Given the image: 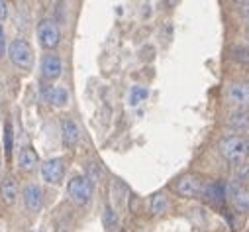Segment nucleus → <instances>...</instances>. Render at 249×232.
Masks as SVG:
<instances>
[{
    "label": "nucleus",
    "mask_w": 249,
    "mask_h": 232,
    "mask_svg": "<svg viewBox=\"0 0 249 232\" xmlns=\"http://www.w3.org/2000/svg\"><path fill=\"white\" fill-rule=\"evenodd\" d=\"M8 51V57L10 61L20 67V69H32L34 67V49L30 45V41H26L24 38H18V39H12L6 47Z\"/></svg>",
    "instance_id": "1"
},
{
    "label": "nucleus",
    "mask_w": 249,
    "mask_h": 232,
    "mask_svg": "<svg viewBox=\"0 0 249 232\" xmlns=\"http://www.w3.org/2000/svg\"><path fill=\"white\" fill-rule=\"evenodd\" d=\"M67 193L75 205L83 207L92 199V183L85 175H73L67 185Z\"/></svg>",
    "instance_id": "2"
},
{
    "label": "nucleus",
    "mask_w": 249,
    "mask_h": 232,
    "mask_svg": "<svg viewBox=\"0 0 249 232\" xmlns=\"http://www.w3.org/2000/svg\"><path fill=\"white\" fill-rule=\"evenodd\" d=\"M37 39H39V45L45 47V49L57 47L59 41H61V32H59L57 22L51 20V18H43L37 24Z\"/></svg>",
    "instance_id": "3"
},
{
    "label": "nucleus",
    "mask_w": 249,
    "mask_h": 232,
    "mask_svg": "<svg viewBox=\"0 0 249 232\" xmlns=\"http://www.w3.org/2000/svg\"><path fill=\"white\" fill-rule=\"evenodd\" d=\"M220 154L231 163H241L245 155V140L239 136H230L220 142Z\"/></svg>",
    "instance_id": "4"
},
{
    "label": "nucleus",
    "mask_w": 249,
    "mask_h": 232,
    "mask_svg": "<svg viewBox=\"0 0 249 232\" xmlns=\"http://www.w3.org/2000/svg\"><path fill=\"white\" fill-rule=\"evenodd\" d=\"M63 175H65V161L61 157H51L41 163V177L45 183L57 185L63 181Z\"/></svg>",
    "instance_id": "5"
},
{
    "label": "nucleus",
    "mask_w": 249,
    "mask_h": 232,
    "mask_svg": "<svg viewBox=\"0 0 249 232\" xmlns=\"http://www.w3.org/2000/svg\"><path fill=\"white\" fill-rule=\"evenodd\" d=\"M63 73V61L57 53H47L41 59V77L45 81H55Z\"/></svg>",
    "instance_id": "6"
},
{
    "label": "nucleus",
    "mask_w": 249,
    "mask_h": 232,
    "mask_svg": "<svg viewBox=\"0 0 249 232\" xmlns=\"http://www.w3.org/2000/svg\"><path fill=\"white\" fill-rule=\"evenodd\" d=\"M175 189L180 197H196L202 191V179L198 175H184L177 181Z\"/></svg>",
    "instance_id": "7"
},
{
    "label": "nucleus",
    "mask_w": 249,
    "mask_h": 232,
    "mask_svg": "<svg viewBox=\"0 0 249 232\" xmlns=\"http://www.w3.org/2000/svg\"><path fill=\"white\" fill-rule=\"evenodd\" d=\"M0 197H2L4 205L12 207L18 203V197H20V187H18V179L8 175L4 177V181L0 183Z\"/></svg>",
    "instance_id": "8"
},
{
    "label": "nucleus",
    "mask_w": 249,
    "mask_h": 232,
    "mask_svg": "<svg viewBox=\"0 0 249 232\" xmlns=\"http://www.w3.org/2000/svg\"><path fill=\"white\" fill-rule=\"evenodd\" d=\"M43 98L53 106H67L69 104V91L61 85H51L43 89Z\"/></svg>",
    "instance_id": "9"
},
{
    "label": "nucleus",
    "mask_w": 249,
    "mask_h": 232,
    "mask_svg": "<svg viewBox=\"0 0 249 232\" xmlns=\"http://www.w3.org/2000/svg\"><path fill=\"white\" fill-rule=\"evenodd\" d=\"M228 193H230V197H231V201H233L237 211H249V189L247 187H243L241 183L233 181V183L228 185Z\"/></svg>",
    "instance_id": "10"
},
{
    "label": "nucleus",
    "mask_w": 249,
    "mask_h": 232,
    "mask_svg": "<svg viewBox=\"0 0 249 232\" xmlns=\"http://www.w3.org/2000/svg\"><path fill=\"white\" fill-rule=\"evenodd\" d=\"M24 205H26L28 211H34V213L41 209V205H43V191H41L39 185L30 183V185L24 187Z\"/></svg>",
    "instance_id": "11"
},
{
    "label": "nucleus",
    "mask_w": 249,
    "mask_h": 232,
    "mask_svg": "<svg viewBox=\"0 0 249 232\" xmlns=\"http://www.w3.org/2000/svg\"><path fill=\"white\" fill-rule=\"evenodd\" d=\"M228 100L235 106H249V83H233L228 89Z\"/></svg>",
    "instance_id": "12"
},
{
    "label": "nucleus",
    "mask_w": 249,
    "mask_h": 232,
    "mask_svg": "<svg viewBox=\"0 0 249 232\" xmlns=\"http://www.w3.org/2000/svg\"><path fill=\"white\" fill-rule=\"evenodd\" d=\"M39 165V157L36 154L34 148H24L20 154H18V167L26 173H32L36 167Z\"/></svg>",
    "instance_id": "13"
},
{
    "label": "nucleus",
    "mask_w": 249,
    "mask_h": 232,
    "mask_svg": "<svg viewBox=\"0 0 249 232\" xmlns=\"http://www.w3.org/2000/svg\"><path fill=\"white\" fill-rule=\"evenodd\" d=\"M61 134H63V142L67 146H75L81 138V130L73 118H63V122H61Z\"/></svg>",
    "instance_id": "14"
},
{
    "label": "nucleus",
    "mask_w": 249,
    "mask_h": 232,
    "mask_svg": "<svg viewBox=\"0 0 249 232\" xmlns=\"http://www.w3.org/2000/svg\"><path fill=\"white\" fill-rule=\"evenodd\" d=\"M206 197H208L212 203L222 205V203L226 201V185L220 183V181H212V183H208V187H206Z\"/></svg>",
    "instance_id": "15"
},
{
    "label": "nucleus",
    "mask_w": 249,
    "mask_h": 232,
    "mask_svg": "<svg viewBox=\"0 0 249 232\" xmlns=\"http://www.w3.org/2000/svg\"><path fill=\"white\" fill-rule=\"evenodd\" d=\"M230 126H231V128H235V130H249V112L239 110V112L231 114V118H230Z\"/></svg>",
    "instance_id": "16"
},
{
    "label": "nucleus",
    "mask_w": 249,
    "mask_h": 232,
    "mask_svg": "<svg viewBox=\"0 0 249 232\" xmlns=\"http://www.w3.org/2000/svg\"><path fill=\"white\" fill-rule=\"evenodd\" d=\"M167 209H169V201L163 193H157L151 197V213L153 214H163V213H167Z\"/></svg>",
    "instance_id": "17"
},
{
    "label": "nucleus",
    "mask_w": 249,
    "mask_h": 232,
    "mask_svg": "<svg viewBox=\"0 0 249 232\" xmlns=\"http://www.w3.org/2000/svg\"><path fill=\"white\" fill-rule=\"evenodd\" d=\"M147 97H149V91H147L145 87H142V85H136V87L130 91V106L142 104Z\"/></svg>",
    "instance_id": "18"
},
{
    "label": "nucleus",
    "mask_w": 249,
    "mask_h": 232,
    "mask_svg": "<svg viewBox=\"0 0 249 232\" xmlns=\"http://www.w3.org/2000/svg\"><path fill=\"white\" fill-rule=\"evenodd\" d=\"M12 152H14V128L10 122H6L4 124V154L8 159L12 157Z\"/></svg>",
    "instance_id": "19"
},
{
    "label": "nucleus",
    "mask_w": 249,
    "mask_h": 232,
    "mask_svg": "<svg viewBox=\"0 0 249 232\" xmlns=\"http://www.w3.org/2000/svg\"><path fill=\"white\" fill-rule=\"evenodd\" d=\"M90 183H98L100 179H102V167H100V163H89V167H87V175H85Z\"/></svg>",
    "instance_id": "20"
},
{
    "label": "nucleus",
    "mask_w": 249,
    "mask_h": 232,
    "mask_svg": "<svg viewBox=\"0 0 249 232\" xmlns=\"http://www.w3.org/2000/svg\"><path fill=\"white\" fill-rule=\"evenodd\" d=\"M231 53H233V59H237V61H241V63H249V49L247 47H233L231 49Z\"/></svg>",
    "instance_id": "21"
},
{
    "label": "nucleus",
    "mask_w": 249,
    "mask_h": 232,
    "mask_svg": "<svg viewBox=\"0 0 249 232\" xmlns=\"http://www.w3.org/2000/svg\"><path fill=\"white\" fill-rule=\"evenodd\" d=\"M116 222H118V216H116L114 209H112V207H106V209H104V224H106L108 228H112Z\"/></svg>",
    "instance_id": "22"
},
{
    "label": "nucleus",
    "mask_w": 249,
    "mask_h": 232,
    "mask_svg": "<svg viewBox=\"0 0 249 232\" xmlns=\"http://www.w3.org/2000/svg\"><path fill=\"white\" fill-rule=\"evenodd\" d=\"M8 14H10L8 2H2V0H0V22H4V20L8 18Z\"/></svg>",
    "instance_id": "23"
},
{
    "label": "nucleus",
    "mask_w": 249,
    "mask_h": 232,
    "mask_svg": "<svg viewBox=\"0 0 249 232\" xmlns=\"http://www.w3.org/2000/svg\"><path fill=\"white\" fill-rule=\"evenodd\" d=\"M6 38H4V30H2V24H0V57L6 53Z\"/></svg>",
    "instance_id": "24"
},
{
    "label": "nucleus",
    "mask_w": 249,
    "mask_h": 232,
    "mask_svg": "<svg viewBox=\"0 0 249 232\" xmlns=\"http://www.w3.org/2000/svg\"><path fill=\"white\" fill-rule=\"evenodd\" d=\"M239 10H241L243 18L249 22V2H239Z\"/></svg>",
    "instance_id": "25"
},
{
    "label": "nucleus",
    "mask_w": 249,
    "mask_h": 232,
    "mask_svg": "<svg viewBox=\"0 0 249 232\" xmlns=\"http://www.w3.org/2000/svg\"><path fill=\"white\" fill-rule=\"evenodd\" d=\"M245 155H249V140H245Z\"/></svg>",
    "instance_id": "26"
},
{
    "label": "nucleus",
    "mask_w": 249,
    "mask_h": 232,
    "mask_svg": "<svg viewBox=\"0 0 249 232\" xmlns=\"http://www.w3.org/2000/svg\"><path fill=\"white\" fill-rule=\"evenodd\" d=\"M247 38H249V30H247Z\"/></svg>",
    "instance_id": "27"
},
{
    "label": "nucleus",
    "mask_w": 249,
    "mask_h": 232,
    "mask_svg": "<svg viewBox=\"0 0 249 232\" xmlns=\"http://www.w3.org/2000/svg\"><path fill=\"white\" fill-rule=\"evenodd\" d=\"M120 232H124V230H120Z\"/></svg>",
    "instance_id": "28"
}]
</instances>
